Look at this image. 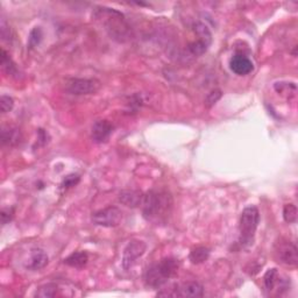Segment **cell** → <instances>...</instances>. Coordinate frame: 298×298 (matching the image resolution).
Segmentation results:
<instances>
[{
  "label": "cell",
  "instance_id": "6da1fadb",
  "mask_svg": "<svg viewBox=\"0 0 298 298\" xmlns=\"http://www.w3.org/2000/svg\"><path fill=\"white\" fill-rule=\"evenodd\" d=\"M142 214L147 222H164L172 208V197L168 191L152 190L144 196Z\"/></svg>",
  "mask_w": 298,
  "mask_h": 298
},
{
  "label": "cell",
  "instance_id": "7a4b0ae2",
  "mask_svg": "<svg viewBox=\"0 0 298 298\" xmlns=\"http://www.w3.org/2000/svg\"><path fill=\"white\" fill-rule=\"evenodd\" d=\"M94 19L100 22L111 38L118 42H126L130 38V27L122 13L116 10L100 8L94 10Z\"/></svg>",
  "mask_w": 298,
  "mask_h": 298
},
{
  "label": "cell",
  "instance_id": "3957f363",
  "mask_svg": "<svg viewBox=\"0 0 298 298\" xmlns=\"http://www.w3.org/2000/svg\"><path fill=\"white\" fill-rule=\"evenodd\" d=\"M178 268L180 262L175 258H162L158 264L150 266L147 269L144 274V281L147 286L152 288H160L177 274Z\"/></svg>",
  "mask_w": 298,
  "mask_h": 298
},
{
  "label": "cell",
  "instance_id": "277c9868",
  "mask_svg": "<svg viewBox=\"0 0 298 298\" xmlns=\"http://www.w3.org/2000/svg\"><path fill=\"white\" fill-rule=\"evenodd\" d=\"M260 222V212L256 206H247L240 216L239 244L242 248L253 244L255 232Z\"/></svg>",
  "mask_w": 298,
  "mask_h": 298
},
{
  "label": "cell",
  "instance_id": "5b68a950",
  "mask_svg": "<svg viewBox=\"0 0 298 298\" xmlns=\"http://www.w3.org/2000/svg\"><path fill=\"white\" fill-rule=\"evenodd\" d=\"M100 86V82L94 78H72L66 82V90L70 94L84 96L96 94Z\"/></svg>",
  "mask_w": 298,
  "mask_h": 298
},
{
  "label": "cell",
  "instance_id": "8992f818",
  "mask_svg": "<svg viewBox=\"0 0 298 298\" xmlns=\"http://www.w3.org/2000/svg\"><path fill=\"white\" fill-rule=\"evenodd\" d=\"M122 220V212L116 206H108L94 212L92 214V222L102 227H116Z\"/></svg>",
  "mask_w": 298,
  "mask_h": 298
},
{
  "label": "cell",
  "instance_id": "52a82bcc",
  "mask_svg": "<svg viewBox=\"0 0 298 298\" xmlns=\"http://www.w3.org/2000/svg\"><path fill=\"white\" fill-rule=\"evenodd\" d=\"M147 250V244L141 240H132L124 250L122 255V267L126 269L132 268L138 258L142 256Z\"/></svg>",
  "mask_w": 298,
  "mask_h": 298
},
{
  "label": "cell",
  "instance_id": "ba28073f",
  "mask_svg": "<svg viewBox=\"0 0 298 298\" xmlns=\"http://www.w3.org/2000/svg\"><path fill=\"white\" fill-rule=\"evenodd\" d=\"M276 254L278 260L286 266L295 267L298 262V252L296 244L292 241H281L276 246Z\"/></svg>",
  "mask_w": 298,
  "mask_h": 298
},
{
  "label": "cell",
  "instance_id": "9c48e42d",
  "mask_svg": "<svg viewBox=\"0 0 298 298\" xmlns=\"http://www.w3.org/2000/svg\"><path fill=\"white\" fill-rule=\"evenodd\" d=\"M174 297H189V298H198L204 295V288L200 283L191 281L183 283V284L177 286L176 289H172Z\"/></svg>",
  "mask_w": 298,
  "mask_h": 298
},
{
  "label": "cell",
  "instance_id": "30bf717a",
  "mask_svg": "<svg viewBox=\"0 0 298 298\" xmlns=\"http://www.w3.org/2000/svg\"><path fill=\"white\" fill-rule=\"evenodd\" d=\"M230 69L238 76H246L254 70V64L247 56L236 54L230 60Z\"/></svg>",
  "mask_w": 298,
  "mask_h": 298
},
{
  "label": "cell",
  "instance_id": "8fae6325",
  "mask_svg": "<svg viewBox=\"0 0 298 298\" xmlns=\"http://www.w3.org/2000/svg\"><path fill=\"white\" fill-rule=\"evenodd\" d=\"M113 132V126L108 120H98L92 126L91 136L92 140L97 144L106 142Z\"/></svg>",
  "mask_w": 298,
  "mask_h": 298
},
{
  "label": "cell",
  "instance_id": "7c38bea8",
  "mask_svg": "<svg viewBox=\"0 0 298 298\" xmlns=\"http://www.w3.org/2000/svg\"><path fill=\"white\" fill-rule=\"evenodd\" d=\"M144 194L138 190H124L119 194V202L128 208H138L142 204Z\"/></svg>",
  "mask_w": 298,
  "mask_h": 298
},
{
  "label": "cell",
  "instance_id": "4fadbf2b",
  "mask_svg": "<svg viewBox=\"0 0 298 298\" xmlns=\"http://www.w3.org/2000/svg\"><path fill=\"white\" fill-rule=\"evenodd\" d=\"M48 260L49 258L47 253L41 248H36L30 253V264H28L27 268L30 269V270H40V269L44 268L48 264Z\"/></svg>",
  "mask_w": 298,
  "mask_h": 298
},
{
  "label": "cell",
  "instance_id": "5bb4252c",
  "mask_svg": "<svg viewBox=\"0 0 298 298\" xmlns=\"http://www.w3.org/2000/svg\"><path fill=\"white\" fill-rule=\"evenodd\" d=\"M88 261V255L86 252H74L68 258H64V264L70 266L72 268L80 269L86 266Z\"/></svg>",
  "mask_w": 298,
  "mask_h": 298
},
{
  "label": "cell",
  "instance_id": "9a60e30c",
  "mask_svg": "<svg viewBox=\"0 0 298 298\" xmlns=\"http://www.w3.org/2000/svg\"><path fill=\"white\" fill-rule=\"evenodd\" d=\"M21 133L16 128H2V144H8V146H16L20 144Z\"/></svg>",
  "mask_w": 298,
  "mask_h": 298
},
{
  "label": "cell",
  "instance_id": "2e32d148",
  "mask_svg": "<svg viewBox=\"0 0 298 298\" xmlns=\"http://www.w3.org/2000/svg\"><path fill=\"white\" fill-rule=\"evenodd\" d=\"M194 32L196 33L198 36V41L204 42L205 44L210 46L212 42V34L208 28L206 27V24H204L203 22H194Z\"/></svg>",
  "mask_w": 298,
  "mask_h": 298
},
{
  "label": "cell",
  "instance_id": "e0dca14e",
  "mask_svg": "<svg viewBox=\"0 0 298 298\" xmlns=\"http://www.w3.org/2000/svg\"><path fill=\"white\" fill-rule=\"evenodd\" d=\"M210 256V250L206 247H196L191 250L189 255L190 261L192 262L194 264H200L205 262Z\"/></svg>",
  "mask_w": 298,
  "mask_h": 298
},
{
  "label": "cell",
  "instance_id": "ac0fdd59",
  "mask_svg": "<svg viewBox=\"0 0 298 298\" xmlns=\"http://www.w3.org/2000/svg\"><path fill=\"white\" fill-rule=\"evenodd\" d=\"M0 64H2V68L4 72H5L8 76L16 77L19 72H18V68L16 63L12 61V58H10V55L7 54L6 50H2V61H0Z\"/></svg>",
  "mask_w": 298,
  "mask_h": 298
},
{
  "label": "cell",
  "instance_id": "d6986e66",
  "mask_svg": "<svg viewBox=\"0 0 298 298\" xmlns=\"http://www.w3.org/2000/svg\"><path fill=\"white\" fill-rule=\"evenodd\" d=\"M264 282L266 289L269 290V292H272V290L276 286V284L280 282V275L278 272V269L272 268L269 269V270H267V272L264 274Z\"/></svg>",
  "mask_w": 298,
  "mask_h": 298
},
{
  "label": "cell",
  "instance_id": "ffe728a7",
  "mask_svg": "<svg viewBox=\"0 0 298 298\" xmlns=\"http://www.w3.org/2000/svg\"><path fill=\"white\" fill-rule=\"evenodd\" d=\"M56 292H58V286L55 283H47V284L40 286L36 290L35 296L41 298H52L56 296Z\"/></svg>",
  "mask_w": 298,
  "mask_h": 298
},
{
  "label": "cell",
  "instance_id": "44dd1931",
  "mask_svg": "<svg viewBox=\"0 0 298 298\" xmlns=\"http://www.w3.org/2000/svg\"><path fill=\"white\" fill-rule=\"evenodd\" d=\"M283 218L288 224L297 222V208L294 204H286L283 208Z\"/></svg>",
  "mask_w": 298,
  "mask_h": 298
},
{
  "label": "cell",
  "instance_id": "7402d4cb",
  "mask_svg": "<svg viewBox=\"0 0 298 298\" xmlns=\"http://www.w3.org/2000/svg\"><path fill=\"white\" fill-rule=\"evenodd\" d=\"M208 46L205 44L204 42L202 41H196V42H192V44H189V47H188V49H189L190 54L194 55V56H200L203 55L205 52L208 50Z\"/></svg>",
  "mask_w": 298,
  "mask_h": 298
},
{
  "label": "cell",
  "instance_id": "603a6c76",
  "mask_svg": "<svg viewBox=\"0 0 298 298\" xmlns=\"http://www.w3.org/2000/svg\"><path fill=\"white\" fill-rule=\"evenodd\" d=\"M14 106V100L12 97L10 96H2V99H0V108H2V112L5 114V113H8L13 110Z\"/></svg>",
  "mask_w": 298,
  "mask_h": 298
},
{
  "label": "cell",
  "instance_id": "cb8c5ba5",
  "mask_svg": "<svg viewBox=\"0 0 298 298\" xmlns=\"http://www.w3.org/2000/svg\"><path fill=\"white\" fill-rule=\"evenodd\" d=\"M42 38V30L40 27H35L33 30L30 32V38H28V41H30V48H34L35 46H38L40 44Z\"/></svg>",
  "mask_w": 298,
  "mask_h": 298
},
{
  "label": "cell",
  "instance_id": "d4e9b609",
  "mask_svg": "<svg viewBox=\"0 0 298 298\" xmlns=\"http://www.w3.org/2000/svg\"><path fill=\"white\" fill-rule=\"evenodd\" d=\"M220 98H222V91L218 90V88H216V90L211 91L210 94H208L206 99H205V106H206V108H212V106H214Z\"/></svg>",
  "mask_w": 298,
  "mask_h": 298
},
{
  "label": "cell",
  "instance_id": "484cf974",
  "mask_svg": "<svg viewBox=\"0 0 298 298\" xmlns=\"http://www.w3.org/2000/svg\"><path fill=\"white\" fill-rule=\"evenodd\" d=\"M14 214H16L14 208H4L2 210V214H0L2 225H6V224H8L10 220H12L14 217Z\"/></svg>",
  "mask_w": 298,
  "mask_h": 298
},
{
  "label": "cell",
  "instance_id": "4316f807",
  "mask_svg": "<svg viewBox=\"0 0 298 298\" xmlns=\"http://www.w3.org/2000/svg\"><path fill=\"white\" fill-rule=\"evenodd\" d=\"M80 176L78 175H74V174H72V175H69V176H66L64 180H63V182H62V188L63 189H66V190H68V189H70V188H72V186H76V184L80 182Z\"/></svg>",
  "mask_w": 298,
  "mask_h": 298
}]
</instances>
